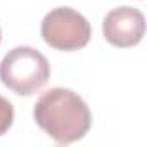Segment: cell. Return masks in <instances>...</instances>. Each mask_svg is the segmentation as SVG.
Instances as JSON below:
<instances>
[{
  "label": "cell",
  "mask_w": 147,
  "mask_h": 147,
  "mask_svg": "<svg viewBox=\"0 0 147 147\" xmlns=\"http://www.w3.org/2000/svg\"><path fill=\"white\" fill-rule=\"evenodd\" d=\"M36 125L57 144L82 140L92 126V113L87 102L69 88L47 90L33 107Z\"/></svg>",
  "instance_id": "1"
},
{
  "label": "cell",
  "mask_w": 147,
  "mask_h": 147,
  "mask_svg": "<svg viewBox=\"0 0 147 147\" xmlns=\"http://www.w3.org/2000/svg\"><path fill=\"white\" fill-rule=\"evenodd\" d=\"M50 64L47 57L33 47H16L0 62V82L16 95H33L47 85Z\"/></svg>",
  "instance_id": "2"
},
{
  "label": "cell",
  "mask_w": 147,
  "mask_h": 147,
  "mask_svg": "<svg viewBox=\"0 0 147 147\" xmlns=\"http://www.w3.org/2000/svg\"><path fill=\"white\" fill-rule=\"evenodd\" d=\"M92 36L90 23L71 7H57L45 14L42 21L43 42L62 52H73L87 47Z\"/></svg>",
  "instance_id": "3"
},
{
  "label": "cell",
  "mask_w": 147,
  "mask_h": 147,
  "mask_svg": "<svg viewBox=\"0 0 147 147\" xmlns=\"http://www.w3.org/2000/svg\"><path fill=\"white\" fill-rule=\"evenodd\" d=\"M104 38L119 49L135 47L140 43L145 33V18L144 14L130 5L116 7L104 18L102 23Z\"/></svg>",
  "instance_id": "4"
},
{
  "label": "cell",
  "mask_w": 147,
  "mask_h": 147,
  "mask_svg": "<svg viewBox=\"0 0 147 147\" xmlns=\"http://www.w3.org/2000/svg\"><path fill=\"white\" fill-rule=\"evenodd\" d=\"M14 123V106L0 95V137L5 135Z\"/></svg>",
  "instance_id": "5"
},
{
  "label": "cell",
  "mask_w": 147,
  "mask_h": 147,
  "mask_svg": "<svg viewBox=\"0 0 147 147\" xmlns=\"http://www.w3.org/2000/svg\"><path fill=\"white\" fill-rule=\"evenodd\" d=\"M0 42H2V31H0Z\"/></svg>",
  "instance_id": "6"
}]
</instances>
